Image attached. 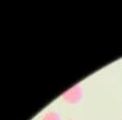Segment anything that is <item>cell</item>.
Listing matches in <instances>:
<instances>
[{"mask_svg": "<svg viewBox=\"0 0 122 120\" xmlns=\"http://www.w3.org/2000/svg\"><path fill=\"white\" fill-rule=\"evenodd\" d=\"M83 96H84L83 88H82V86L80 84H76V85H73L72 87L67 89L66 91H64L62 94V96H61V99H62L63 102L67 103V104L76 105L82 101Z\"/></svg>", "mask_w": 122, "mask_h": 120, "instance_id": "cell-1", "label": "cell"}, {"mask_svg": "<svg viewBox=\"0 0 122 120\" xmlns=\"http://www.w3.org/2000/svg\"><path fill=\"white\" fill-rule=\"evenodd\" d=\"M41 120H62V116L56 110H47L46 113L41 116Z\"/></svg>", "mask_w": 122, "mask_h": 120, "instance_id": "cell-2", "label": "cell"}, {"mask_svg": "<svg viewBox=\"0 0 122 120\" xmlns=\"http://www.w3.org/2000/svg\"><path fill=\"white\" fill-rule=\"evenodd\" d=\"M67 120H78V119H74V118H70V119H67Z\"/></svg>", "mask_w": 122, "mask_h": 120, "instance_id": "cell-3", "label": "cell"}]
</instances>
